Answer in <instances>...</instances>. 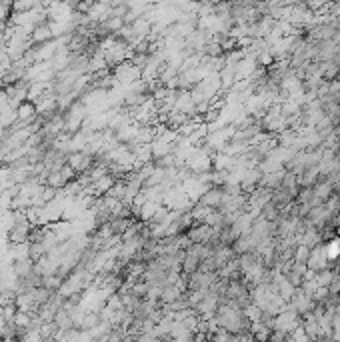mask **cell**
Listing matches in <instances>:
<instances>
[{
    "mask_svg": "<svg viewBox=\"0 0 340 342\" xmlns=\"http://www.w3.org/2000/svg\"><path fill=\"white\" fill-rule=\"evenodd\" d=\"M224 194H226V192H224L222 186H210L198 200H200L202 204L210 206V208H220L222 200H224Z\"/></svg>",
    "mask_w": 340,
    "mask_h": 342,
    "instance_id": "3957f363",
    "label": "cell"
},
{
    "mask_svg": "<svg viewBox=\"0 0 340 342\" xmlns=\"http://www.w3.org/2000/svg\"><path fill=\"white\" fill-rule=\"evenodd\" d=\"M36 118H38L36 102H32V100H24V102H20V104L16 106V120H18V124L28 126V124L36 122Z\"/></svg>",
    "mask_w": 340,
    "mask_h": 342,
    "instance_id": "7a4b0ae2",
    "label": "cell"
},
{
    "mask_svg": "<svg viewBox=\"0 0 340 342\" xmlns=\"http://www.w3.org/2000/svg\"><path fill=\"white\" fill-rule=\"evenodd\" d=\"M50 38H54V34H52L50 24L48 22L34 26V30L30 32V40H32V44H42V42L50 40Z\"/></svg>",
    "mask_w": 340,
    "mask_h": 342,
    "instance_id": "277c9868",
    "label": "cell"
},
{
    "mask_svg": "<svg viewBox=\"0 0 340 342\" xmlns=\"http://www.w3.org/2000/svg\"><path fill=\"white\" fill-rule=\"evenodd\" d=\"M140 74H142V70L138 69L132 60H124V62L116 64L112 70L114 80H116L118 84H122V86H126V84H130V82L138 80Z\"/></svg>",
    "mask_w": 340,
    "mask_h": 342,
    "instance_id": "6da1fadb",
    "label": "cell"
},
{
    "mask_svg": "<svg viewBox=\"0 0 340 342\" xmlns=\"http://www.w3.org/2000/svg\"><path fill=\"white\" fill-rule=\"evenodd\" d=\"M12 266H14V270H16V274H18V278L22 280V278H26L28 274L34 270V258H30V256L20 258V260L12 262Z\"/></svg>",
    "mask_w": 340,
    "mask_h": 342,
    "instance_id": "5b68a950",
    "label": "cell"
}]
</instances>
